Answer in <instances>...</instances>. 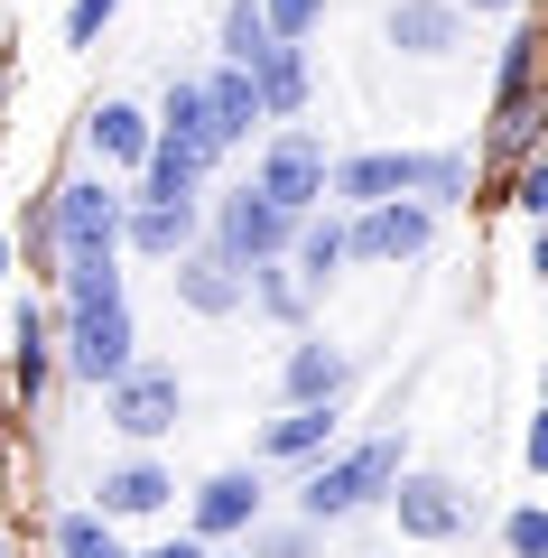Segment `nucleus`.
<instances>
[{
    "mask_svg": "<svg viewBox=\"0 0 548 558\" xmlns=\"http://www.w3.org/2000/svg\"><path fill=\"white\" fill-rule=\"evenodd\" d=\"M168 502H176V475L158 457H131V465H102V484H94L84 512H102L121 531V521H149V512H168Z\"/></svg>",
    "mask_w": 548,
    "mask_h": 558,
    "instance_id": "9",
    "label": "nucleus"
},
{
    "mask_svg": "<svg viewBox=\"0 0 548 558\" xmlns=\"http://www.w3.org/2000/svg\"><path fill=\"white\" fill-rule=\"evenodd\" d=\"M270 47H279V38L260 28V0H223V65H233V75H252Z\"/></svg>",
    "mask_w": 548,
    "mask_h": 558,
    "instance_id": "25",
    "label": "nucleus"
},
{
    "mask_svg": "<svg viewBox=\"0 0 548 558\" xmlns=\"http://www.w3.org/2000/svg\"><path fill=\"white\" fill-rule=\"evenodd\" d=\"M400 465H410L400 428H381V438H353V447H326V457L307 465V484H297V521H307V531H326V521L373 512V502L400 484Z\"/></svg>",
    "mask_w": 548,
    "mask_h": 558,
    "instance_id": "1",
    "label": "nucleus"
},
{
    "mask_svg": "<svg viewBox=\"0 0 548 558\" xmlns=\"http://www.w3.org/2000/svg\"><path fill=\"white\" fill-rule=\"evenodd\" d=\"M381 502L400 512V539H418V549H447V539L465 531V484L437 475V465H400V484Z\"/></svg>",
    "mask_w": 548,
    "mask_h": 558,
    "instance_id": "5",
    "label": "nucleus"
},
{
    "mask_svg": "<svg viewBox=\"0 0 548 558\" xmlns=\"http://www.w3.org/2000/svg\"><path fill=\"white\" fill-rule=\"evenodd\" d=\"M502 549L511 558H548V512H539V502H511V512H502Z\"/></svg>",
    "mask_w": 548,
    "mask_h": 558,
    "instance_id": "29",
    "label": "nucleus"
},
{
    "mask_svg": "<svg viewBox=\"0 0 548 558\" xmlns=\"http://www.w3.org/2000/svg\"><path fill=\"white\" fill-rule=\"evenodd\" d=\"M112 10L121 0H75V10H65V47H94L102 28H112Z\"/></svg>",
    "mask_w": 548,
    "mask_h": 558,
    "instance_id": "32",
    "label": "nucleus"
},
{
    "mask_svg": "<svg viewBox=\"0 0 548 558\" xmlns=\"http://www.w3.org/2000/svg\"><path fill=\"white\" fill-rule=\"evenodd\" d=\"M410 178H418V149H363V159H334V168H326V196L363 215V205L410 196Z\"/></svg>",
    "mask_w": 548,
    "mask_h": 558,
    "instance_id": "10",
    "label": "nucleus"
},
{
    "mask_svg": "<svg viewBox=\"0 0 548 558\" xmlns=\"http://www.w3.org/2000/svg\"><path fill=\"white\" fill-rule=\"evenodd\" d=\"M326 168L334 159H326V140H316V131H279L270 149H260V168H252V196H270L289 223H307L316 205H326Z\"/></svg>",
    "mask_w": 548,
    "mask_h": 558,
    "instance_id": "4",
    "label": "nucleus"
},
{
    "mask_svg": "<svg viewBox=\"0 0 548 558\" xmlns=\"http://www.w3.org/2000/svg\"><path fill=\"white\" fill-rule=\"evenodd\" d=\"M465 186H474V159H455V149H418L410 205H428V215H447V205H465Z\"/></svg>",
    "mask_w": 548,
    "mask_h": 558,
    "instance_id": "23",
    "label": "nucleus"
},
{
    "mask_svg": "<svg viewBox=\"0 0 548 558\" xmlns=\"http://www.w3.org/2000/svg\"><path fill=\"white\" fill-rule=\"evenodd\" d=\"M455 38H465V10H455V0H400L391 10V47L400 57H447Z\"/></svg>",
    "mask_w": 548,
    "mask_h": 558,
    "instance_id": "18",
    "label": "nucleus"
},
{
    "mask_svg": "<svg viewBox=\"0 0 548 558\" xmlns=\"http://www.w3.org/2000/svg\"><path fill=\"white\" fill-rule=\"evenodd\" d=\"M57 558H131V549H121V531L102 512L75 502V512H57Z\"/></svg>",
    "mask_w": 548,
    "mask_h": 558,
    "instance_id": "26",
    "label": "nucleus"
},
{
    "mask_svg": "<svg viewBox=\"0 0 548 558\" xmlns=\"http://www.w3.org/2000/svg\"><path fill=\"white\" fill-rule=\"evenodd\" d=\"M186 418V373L176 363H131V373L102 391V428H121L131 447H158Z\"/></svg>",
    "mask_w": 548,
    "mask_h": 558,
    "instance_id": "3",
    "label": "nucleus"
},
{
    "mask_svg": "<svg viewBox=\"0 0 548 558\" xmlns=\"http://www.w3.org/2000/svg\"><path fill=\"white\" fill-rule=\"evenodd\" d=\"M0 57H10V38H0Z\"/></svg>",
    "mask_w": 548,
    "mask_h": 558,
    "instance_id": "38",
    "label": "nucleus"
},
{
    "mask_svg": "<svg viewBox=\"0 0 548 558\" xmlns=\"http://www.w3.org/2000/svg\"><path fill=\"white\" fill-rule=\"evenodd\" d=\"M149 131H158V149H176V159H196V168L223 159V131H215V112H205V84H196V75L168 84V102H158Z\"/></svg>",
    "mask_w": 548,
    "mask_h": 558,
    "instance_id": "12",
    "label": "nucleus"
},
{
    "mask_svg": "<svg viewBox=\"0 0 548 558\" xmlns=\"http://www.w3.org/2000/svg\"><path fill=\"white\" fill-rule=\"evenodd\" d=\"M529 84H539V28H511L502 38V75H492V112H521Z\"/></svg>",
    "mask_w": 548,
    "mask_h": 558,
    "instance_id": "24",
    "label": "nucleus"
},
{
    "mask_svg": "<svg viewBox=\"0 0 548 558\" xmlns=\"http://www.w3.org/2000/svg\"><path fill=\"white\" fill-rule=\"evenodd\" d=\"M10 260H20V252H10V242H0V279H10Z\"/></svg>",
    "mask_w": 548,
    "mask_h": 558,
    "instance_id": "35",
    "label": "nucleus"
},
{
    "mask_svg": "<svg viewBox=\"0 0 548 558\" xmlns=\"http://www.w3.org/2000/svg\"><path fill=\"white\" fill-rule=\"evenodd\" d=\"M260 531V465H223V475L196 484V502H186V539L196 549H223V539Z\"/></svg>",
    "mask_w": 548,
    "mask_h": 558,
    "instance_id": "7",
    "label": "nucleus"
},
{
    "mask_svg": "<svg viewBox=\"0 0 548 558\" xmlns=\"http://www.w3.org/2000/svg\"><path fill=\"white\" fill-rule=\"evenodd\" d=\"M242 299H260V307H270L279 326H297V317H307V289H297V279L279 270V260H260V270H242Z\"/></svg>",
    "mask_w": 548,
    "mask_h": 558,
    "instance_id": "27",
    "label": "nucleus"
},
{
    "mask_svg": "<svg viewBox=\"0 0 548 558\" xmlns=\"http://www.w3.org/2000/svg\"><path fill=\"white\" fill-rule=\"evenodd\" d=\"M196 242H205L196 205H131L121 215V252H139V260H186Z\"/></svg>",
    "mask_w": 548,
    "mask_h": 558,
    "instance_id": "14",
    "label": "nucleus"
},
{
    "mask_svg": "<svg viewBox=\"0 0 548 558\" xmlns=\"http://www.w3.org/2000/svg\"><path fill=\"white\" fill-rule=\"evenodd\" d=\"M455 10H474V20H484V10H521V0H455Z\"/></svg>",
    "mask_w": 548,
    "mask_h": 558,
    "instance_id": "34",
    "label": "nucleus"
},
{
    "mask_svg": "<svg viewBox=\"0 0 548 558\" xmlns=\"http://www.w3.org/2000/svg\"><path fill=\"white\" fill-rule=\"evenodd\" d=\"M334 270H344V223L307 215V223H297V242H289V279H297V289H326Z\"/></svg>",
    "mask_w": 548,
    "mask_h": 558,
    "instance_id": "20",
    "label": "nucleus"
},
{
    "mask_svg": "<svg viewBox=\"0 0 548 558\" xmlns=\"http://www.w3.org/2000/svg\"><path fill=\"white\" fill-rule=\"evenodd\" d=\"M0 558H10V531H0Z\"/></svg>",
    "mask_w": 548,
    "mask_h": 558,
    "instance_id": "37",
    "label": "nucleus"
},
{
    "mask_svg": "<svg viewBox=\"0 0 548 558\" xmlns=\"http://www.w3.org/2000/svg\"><path fill=\"white\" fill-rule=\"evenodd\" d=\"M242 539H252V549H242V558H307V521H289V531H242Z\"/></svg>",
    "mask_w": 548,
    "mask_h": 558,
    "instance_id": "31",
    "label": "nucleus"
},
{
    "mask_svg": "<svg viewBox=\"0 0 548 558\" xmlns=\"http://www.w3.org/2000/svg\"><path fill=\"white\" fill-rule=\"evenodd\" d=\"M297 223L279 215L270 196H252V186H233V196L215 205V252L233 260V270H260V260H289Z\"/></svg>",
    "mask_w": 548,
    "mask_h": 558,
    "instance_id": "6",
    "label": "nucleus"
},
{
    "mask_svg": "<svg viewBox=\"0 0 548 558\" xmlns=\"http://www.w3.org/2000/svg\"><path fill=\"white\" fill-rule=\"evenodd\" d=\"M196 84H205V112H215L223 149H242V140H252V121H260V102H252V75H233V65H215V75H196Z\"/></svg>",
    "mask_w": 548,
    "mask_h": 558,
    "instance_id": "21",
    "label": "nucleus"
},
{
    "mask_svg": "<svg viewBox=\"0 0 548 558\" xmlns=\"http://www.w3.org/2000/svg\"><path fill=\"white\" fill-rule=\"evenodd\" d=\"M215 558H233V549H215Z\"/></svg>",
    "mask_w": 548,
    "mask_h": 558,
    "instance_id": "39",
    "label": "nucleus"
},
{
    "mask_svg": "<svg viewBox=\"0 0 548 558\" xmlns=\"http://www.w3.org/2000/svg\"><path fill=\"white\" fill-rule=\"evenodd\" d=\"M437 242V215L428 205H410V196H391V205H363V215L344 223V260H418Z\"/></svg>",
    "mask_w": 548,
    "mask_h": 558,
    "instance_id": "8",
    "label": "nucleus"
},
{
    "mask_svg": "<svg viewBox=\"0 0 548 558\" xmlns=\"http://www.w3.org/2000/svg\"><path fill=\"white\" fill-rule=\"evenodd\" d=\"M316 20H326V0H260V28H270L279 47H307Z\"/></svg>",
    "mask_w": 548,
    "mask_h": 558,
    "instance_id": "28",
    "label": "nucleus"
},
{
    "mask_svg": "<svg viewBox=\"0 0 548 558\" xmlns=\"http://www.w3.org/2000/svg\"><path fill=\"white\" fill-rule=\"evenodd\" d=\"M344 381H353V363L334 354L326 336H297L289 363H279V410H334V400H344Z\"/></svg>",
    "mask_w": 548,
    "mask_h": 558,
    "instance_id": "11",
    "label": "nucleus"
},
{
    "mask_svg": "<svg viewBox=\"0 0 548 558\" xmlns=\"http://www.w3.org/2000/svg\"><path fill=\"white\" fill-rule=\"evenodd\" d=\"M252 102H260V121L307 112V47H270V57L252 65Z\"/></svg>",
    "mask_w": 548,
    "mask_h": 558,
    "instance_id": "19",
    "label": "nucleus"
},
{
    "mask_svg": "<svg viewBox=\"0 0 548 558\" xmlns=\"http://www.w3.org/2000/svg\"><path fill=\"white\" fill-rule=\"evenodd\" d=\"M0 112H10V75H0Z\"/></svg>",
    "mask_w": 548,
    "mask_h": 558,
    "instance_id": "36",
    "label": "nucleus"
},
{
    "mask_svg": "<svg viewBox=\"0 0 548 558\" xmlns=\"http://www.w3.org/2000/svg\"><path fill=\"white\" fill-rule=\"evenodd\" d=\"M511 205H521L529 223L548 215V159H521V168H511Z\"/></svg>",
    "mask_w": 548,
    "mask_h": 558,
    "instance_id": "30",
    "label": "nucleus"
},
{
    "mask_svg": "<svg viewBox=\"0 0 548 558\" xmlns=\"http://www.w3.org/2000/svg\"><path fill=\"white\" fill-rule=\"evenodd\" d=\"M139 558H215V549H196V539L176 531V539H158V549H139Z\"/></svg>",
    "mask_w": 548,
    "mask_h": 558,
    "instance_id": "33",
    "label": "nucleus"
},
{
    "mask_svg": "<svg viewBox=\"0 0 548 558\" xmlns=\"http://www.w3.org/2000/svg\"><path fill=\"white\" fill-rule=\"evenodd\" d=\"M47 373H57V326H47L38 299H28V307H20V336H10V391L38 410V400H47Z\"/></svg>",
    "mask_w": 548,
    "mask_h": 558,
    "instance_id": "17",
    "label": "nucleus"
},
{
    "mask_svg": "<svg viewBox=\"0 0 548 558\" xmlns=\"http://www.w3.org/2000/svg\"><path fill=\"white\" fill-rule=\"evenodd\" d=\"M168 289H176L186 317H233V307H252V299H242V270L215 252V242H196L186 260H168Z\"/></svg>",
    "mask_w": 548,
    "mask_h": 558,
    "instance_id": "13",
    "label": "nucleus"
},
{
    "mask_svg": "<svg viewBox=\"0 0 548 558\" xmlns=\"http://www.w3.org/2000/svg\"><path fill=\"white\" fill-rule=\"evenodd\" d=\"M334 447V410H279L270 428L252 438V457L260 465H316Z\"/></svg>",
    "mask_w": 548,
    "mask_h": 558,
    "instance_id": "15",
    "label": "nucleus"
},
{
    "mask_svg": "<svg viewBox=\"0 0 548 558\" xmlns=\"http://www.w3.org/2000/svg\"><path fill=\"white\" fill-rule=\"evenodd\" d=\"M84 140H94L102 168H131V178H139V159L158 149V131H149V112H139V102H102V112L84 121Z\"/></svg>",
    "mask_w": 548,
    "mask_h": 558,
    "instance_id": "16",
    "label": "nucleus"
},
{
    "mask_svg": "<svg viewBox=\"0 0 548 558\" xmlns=\"http://www.w3.org/2000/svg\"><path fill=\"white\" fill-rule=\"evenodd\" d=\"M121 215H131V196L112 178H65L47 196V252L57 260H121Z\"/></svg>",
    "mask_w": 548,
    "mask_h": 558,
    "instance_id": "2",
    "label": "nucleus"
},
{
    "mask_svg": "<svg viewBox=\"0 0 548 558\" xmlns=\"http://www.w3.org/2000/svg\"><path fill=\"white\" fill-rule=\"evenodd\" d=\"M196 186H205V168H196V159H176V149H149V159H139L131 205H196Z\"/></svg>",
    "mask_w": 548,
    "mask_h": 558,
    "instance_id": "22",
    "label": "nucleus"
}]
</instances>
